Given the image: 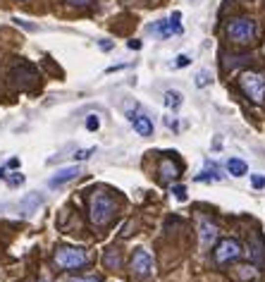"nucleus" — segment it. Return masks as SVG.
I'll list each match as a JSON object with an SVG mask.
<instances>
[{
    "label": "nucleus",
    "instance_id": "4468645a",
    "mask_svg": "<svg viewBox=\"0 0 265 282\" xmlns=\"http://www.w3.org/2000/svg\"><path fill=\"white\" fill-rule=\"evenodd\" d=\"M227 172H230L232 177H244L248 172L246 160H241V158H230V160H227Z\"/></svg>",
    "mask_w": 265,
    "mask_h": 282
},
{
    "label": "nucleus",
    "instance_id": "f03ea898",
    "mask_svg": "<svg viewBox=\"0 0 265 282\" xmlns=\"http://www.w3.org/2000/svg\"><path fill=\"white\" fill-rule=\"evenodd\" d=\"M53 261L60 270L74 273V270H81V268L88 265V254H86V249H81V246L62 244L53 251Z\"/></svg>",
    "mask_w": 265,
    "mask_h": 282
},
{
    "label": "nucleus",
    "instance_id": "cd10ccee",
    "mask_svg": "<svg viewBox=\"0 0 265 282\" xmlns=\"http://www.w3.org/2000/svg\"><path fill=\"white\" fill-rule=\"evenodd\" d=\"M127 46H129L132 51H139V48H141V41H129Z\"/></svg>",
    "mask_w": 265,
    "mask_h": 282
},
{
    "label": "nucleus",
    "instance_id": "a878e982",
    "mask_svg": "<svg viewBox=\"0 0 265 282\" xmlns=\"http://www.w3.org/2000/svg\"><path fill=\"white\" fill-rule=\"evenodd\" d=\"M67 2H70L72 7H88L93 0H67Z\"/></svg>",
    "mask_w": 265,
    "mask_h": 282
},
{
    "label": "nucleus",
    "instance_id": "a211bd4d",
    "mask_svg": "<svg viewBox=\"0 0 265 282\" xmlns=\"http://www.w3.org/2000/svg\"><path fill=\"white\" fill-rule=\"evenodd\" d=\"M208 84H211V75H208L206 70L196 75V86H198V89H203V86H208Z\"/></svg>",
    "mask_w": 265,
    "mask_h": 282
},
{
    "label": "nucleus",
    "instance_id": "1a4fd4ad",
    "mask_svg": "<svg viewBox=\"0 0 265 282\" xmlns=\"http://www.w3.org/2000/svg\"><path fill=\"white\" fill-rule=\"evenodd\" d=\"M79 165H70V168H60L57 172H55L53 177L48 179V187L55 189V187H62V184H67V182H72V179H77L79 177Z\"/></svg>",
    "mask_w": 265,
    "mask_h": 282
},
{
    "label": "nucleus",
    "instance_id": "393cba45",
    "mask_svg": "<svg viewBox=\"0 0 265 282\" xmlns=\"http://www.w3.org/2000/svg\"><path fill=\"white\" fill-rule=\"evenodd\" d=\"M15 24L22 26V29H26V31H34V29H36L34 24H29V22H24V19H19V17H15Z\"/></svg>",
    "mask_w": 265,
    "mask_h": 282
},
{
    "label": "nucleus",
    "instance_id": "aec40b11",
    "mask_svg": "<svg viewBox=\"0 0 265 282\" xmlns=\"http://www.w3.org/2000/svg\"><path fill=\"white\" fill-rule=\"evenodd\" d=\"M172 194H175V199H179V201H186V187L175 184V187H172Z\"/></svg>",
    "mask_w": 265,
    "mask_h": 282
},
{
    "label": "nucleus",
    "instance_id": "4be33fe9",
    "mask_svg": "<svg viewBox=\"0 0 265 282\" xmlns=\"http://www.w3.org/2000/svg\"><path fill=\"white\" fill-rule=\"evenodd\" d=\"M7 184H10V187H22V184H24V175H12V177L7 179Z\"/></svg>",
    "mask_w": 265,
    "mask_h": 282
},
{
    "label": "nucleus",
    "instance_id": "f8f14e48",
    "mask_svg": "<svg viewBox=\"0 0 265 282\" xmlns=\"http://www.w3.org/2000/svg\"><path fill=\"white\" fill-rule=\"evenodd\" d=\"M103 265H106L107 270H120V268H122V256H120V249H115V246L106 249V254H103Z\"/></svg>",
    "mask_w": 265,
    "mask_h": 282
},
{
    "label": "nucleus",
    "instance_id": "f257e3e1",
    "mask_svg": "<svg viewBox=\"0 0 265 282\" xmlns=\"http://www.w3.org/2000/svg\"><path fill=\"white\" fill-rule=\"evenodd\" d=\"M115 213H117V201L107 191L98 189V191H93L88 196V218H91V223L96 227L110 225Z\"/></svg>",
    "mask_w": 265,
    "mask_h": 282
},
{
    "label": "nucleus",
    "instance_id": "423d86ee",
    "mask_svg": "<svg viewBox=\"0 0 265 282\" xmlns=\"http://www.w3.org/2000/svg\"><path fill=\"white\" fill-rule=\"evenodd\" d=\"M241 244L237 242V239H232V237H227V239H220L217 244H215V249H212V258H215V263L217 265H225V263H232V261H237L239 256H241Z\"/></svg>",
    "mask_w": 265,
    "mask_h": 282
},
{
    "label": "nucleus",
    "instance_id": "c756f323",
    "mask_svg": "<svg viewBox=\"0 0 265 282\" xmlns=\"http://www.w3.org/2000/svg\"><path fill=\"white\" fill-rule=\"evenodd\" d=\"M7 168H19V160H17V158H10V163H7Z\"/></svg>",
    "mask_w": 265,
    "mask_h": 282
},
{
    "label": "nucleus",
    "instance_id": "f3484780",
    "mask_svg": "<svg viewBox=\"0 0 265 282\" xmlns=\"http://www.w3.org/2000/svg\"><path fill=\"white\" fill-rule=\"evenodd\" d=\"M251 258L256 261V263H263V249H261V244L253 239V244H251Z\"/></svg>",
    "mask_w": 265,
    "mask_h": 282
},
{
    "label": "nucleus",
    "instance_id": "7c9ffc66",
    "mask_svg": "<svg viewBox=\"0 0 265 282\" xmlns=\"http://www.w3.org/2000/svg\"><path fill=\"white\" fill-rule=\"evenodd\" d=\"M2 175H5V170H2V168H0V179H2Z\"/></svg>",
    "mask_w": 265,
    "mask_h": 282
},
{
    "label": "nucleus",
    "instance_id": "7ed1b4c3",
    "mask_svg": "<svg viewBox=\"0 0 265 282\" xmlns=\"http://www.w3.org/2000/svg\"><path fill=\"white\" fill-rule=\"evenodd\" d=\"M239 89H241V94L246 96L251 103H256V105H261L265 103V75L263 72H256V70H244L241 75H239Z\"/></svg>",
    "mask_w": 265,
    "mask_h": 282
},
{
    "label": "nucleus",
    "instance_id": "9d476101",
    "mask_svg": "<svg viewBox=\"0 0 265 282\" xmlns=\"http://www.w3.org/2000/svg\"><path fill=\"white\" fill-rule=\"evenodd\" d=\"M158 170H160V179H162V182H172V179L179 177V172H182V168L177 165L172 158H162Z\"/></svg>",
    "mask_w": 265,
    "mask_h": 282
},
{
    "label": "nucleus",
    "instance_id": "c85d7f7f",
    "mask_svg": "<svg viewBox=\"0 0 265 282\" xmlns=\"http://www.w3.org/2000/svg\"><path fill=\"white\" fill-rule=\"evenodd\" d=\"M98 46H101V48H103V51H110V48H112V41H101V43H98Z\"/></svg>",
    "mask_w": 265,
    "mask_h": 282
},
{
    "label": "nucleus",
    "instance_id": "b1692460",
    "mask_svg": "<svg viewBox=\"0 0 265 282\" xmlns=\"http://www.w3.org/2000/svg\"><path fill=\"white\" fill-rule=\"evenodd\" d=\"M70 282H103L98 275H84V278H74V280H70Z\"/></svg>",
    "mask_w": 265,
    "mask_h": 282
},
{
    "label": "nucleus",
    "instance_id": "5701e85b",
    "mask_svg": "<svg viewBox=\"0 0 265 282\" xmlns=\"http://www.w3.org/2000/svg\"><path fill=\"white\" fill-rule=\"evenodd\" d=\"M91 153H96V149L79 151V153H74V160H86V158H91Z\"/></svg>",
    "mask_w": 265,
    "mask_h": 282
},
{
    "label": "nucleus",
    "instance_id": "9b49d317",
    "mask_svg": "<svg viewBox=\"0 0 265 282\" xmlns=\"http://www.w3.org/2000/svg\"><path fill=\"white\" fill-rule=\"evenodd\" d=\"M129 120H132V125H134V132L141 134V136H151L153 134V122H151V117L148 115H129Z\"/></svg>",
    "mask_w": 265,
    "mask_h": 282
},
{
    "label": "nucleus",
    "instance_id": "412c9836",
    "mask_svg": "<svg viewBox=\"0 0 265 282\" xmlns=\"http://www.w3.org/2000/svg\"><path fill=\"white\" fill-rule=\"evenodd\" d=\"M251 184H253V189H263L265 187V177L263 175H253V177H251Z\"/></svg>",
    "mask_w": 265,
    "mask_h": 282
},
{
    "label": "nucleus",
    "instance_id": "2eb2a0df",
    "mask_svg": "<svg viewBox=\"0 0 265 282\" xmlns=\"http://www.w3.org/2000/svg\"><path fill=\"white\" fill-rule=\"evenodd\" d=\"M41 204H43V196H38V194H29V196H26V199L19 204V208H22L26 215H31L34 210H38V206H41Z\"/></svg>",
    "mask_w": 265,
    "mask_h": 282
},
{
    "label": "nucleus",
    "instance_id": "20e7f679",
    "mask_svg": "<svg viewBox=\"0 0 265 282\" xmlns=\"http://www.w3.org/2000/svg\"><path fill=\"white\" fill-rule=\"evenodd\" d=\"M225 34H227V38H230L232 43L248 46V43H253V38H256V22L251 17H234L227 22Z\"/></svg>",
    "mask_w": 265,
    "mask_h": 282
},
{
    "label": "nucleus",
    "instance_id": "39448f33",
    "mask_svg": "<svg viewBox=\"0 0 265 282\" xmlns=\"http://www.w3.org/2000/svg\"><path fill=\"white\" fill-rule=\"evenodd\" d=\"M153 256L146 251V249H136L134 254H132V261H129V270H132V278H136V280L141 282H148L153 278Z\"/></svg>",
    "mask_w": 265,
    "mask_h": 282
},
{
    "label": "nucleus",
    "instance_id": "6e6552de",
    "mask_svg": "<svg viewBox=\"0 0 265 282\" xmlns=\"http://www.w3.org/2000/svg\"><path fill=\"white\" fill-rule=\"evenodd\" d=\"M198 237H201V246L203 249H211L217 239V225L212 223L211 218H201L198 223Z\"/></svg>",
    "mask_w": 265,
    "mask_h": 282
},
{
    "label": "nucleus",
    "instance_id": "ddd939ff",
    "mask_svg": "<svg viewBox=\"0 0 265 282\" xmlns=\"http://www.w3.org/2000/svg\"><path fill=\"white\" fill-rule=\"evenodd\" d=\"M217 179H222V172L215 163H208L201 175H196V182H217Z\"/></svg>",
    "mask_w": 265,
    "mask_h": 282
},
{
    "label": "nucleus",
    "instance_id": "2f4dec72",
    "mask_svg": "<svg viewBox=\"0 0 265 282\" xmlns=\"http://www.w3.org/2000/svg\"><path fill=\"white\" fill-rule=\"evenodd\" d=\"M38 282H48V280H38Z\"/></svg>",
    "mask_w": 265,
    "mask_h": 282
},
{
    "label": "nucleus",
    "instance_id": "6ab92c4d",
    "mask_svg": "<svg viewBox=\"0 0 265 282\" xmlns=\"http://www.w3.org/2000/svg\"><path fill=\"white\" fill-rule=\"evenodd\" d=\"M101 127V120H98V115H88L86 117V129L88 132H96Z\"/></svg>",
    "mask_w": 265,
    "mask_h": 282
},
{
    "label": "nucleus",
    "instance_id": "dca6fc26",
    "mask_svg": "<svg viewBox=\"0 0 265 282\" xmlns=\"http://www.w3.org/2000/svg\"><path fill=\"white\" fill-rule=\"evenodd\" d=\"M165 105L170 110H177L182 105V94L179 91H165Z\"/></svg>",
    "mask_w": 265,
    "mask_h": 282
},
{
    "label": "nucleus",
    "instance_id": "0eeeda50",
    "mask_svg": "<svg viewBox=\"0 0 265 282\" xmlns=\"http://www.w3.org/2000/svg\"><path fill=\"white\" fill-rule=\"evenodd\" d=\"M148 31L160 38H170L172 34H182L184 31V26H182V12H172L170 19H160V22L148 24Z\"/></svg>",
    "mask_w": 265,
    "mask_h": 282
},
{
    "label": "nucleus",
    "instance_id": "bb28decb",
    "mask_svg": "<svg viewBox=\"0 0 265 282\" xmlns=\"http://www.w3.org/2000/svg\"><path fill=\"white\" fill-rule=\"evenodd\" d=\"M189 62H191V60H189V55H179V60H177L175 65H177V67H186Z\"/></svg>",
    "mask_w": 265,
    "mask_h": 282
}]
</instances>
